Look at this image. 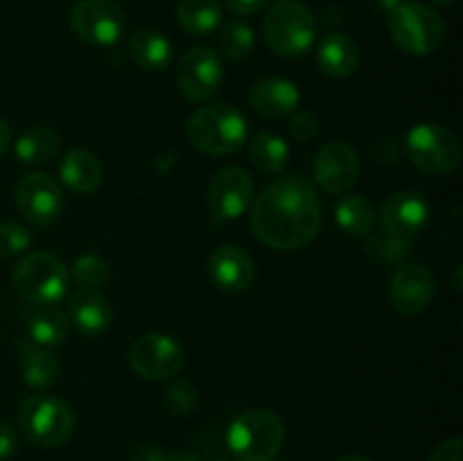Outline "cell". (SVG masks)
Returning a JSON list of instances; mask_svg holds the SVG:
<instances>
[{
  "label": "cell",
  "mask_w": 463,
  "mask_h": 461,
  "mask_svg": "<svg viewBox=\"0 0 463 461\" xmlns=\"http://www.w3.org/2000/svg\"><path fill=\"white\" fill-rule=\"evenodd\" d=\"M324 221L319 194L303 176H283L267 185L253 202L251 229L276 251H297L319 235Z\"/></svg>",
  "instance_id": "obj_1"
},
{
  "label": "cell",
  "mask_w": 463,
  "mask_h": 461,
  "mask_svg": "<svg viewBox=\"0 0 463 461\" xmlns=\"http://www.w3.org/2000/svg\"><path fill=\"white\" fill-rule=\"evenodd\" d=\"M185 134L199 152L226 156L244 147L249 125L247 118L231 104H206L188 118Z\"/></svg>",
  "instance_id": "obj_2"
},
{
  "label": "cell",
  "mask_w": 463,
  "mask_h": 461,
  "mask_svg": "<svg viewBox=\"0 0 463 461\" xmlns=\"http://www.w3.org/2000/svg\"><path fill=\"white\" fill-rule=\"evenodd\" d=\"M262 32L271 52L297 59L317 43V18L301 0H276L267 7Z\"/></svg>",
  "instance_id": "obj_3"
},
{
  "label": "cell",
  "mask_w": 463,
  "mask_h": 461,
  "mask_svg": "<svg viewBox=\"0 0 463 461\" xmlns=\"http://www.w3.org/2000/svg\"><path fill=\"white\" fill-rule=\"evenodd\" d=\"M226 443L240 461H271L285 443V425L271 409H249L229 425Z\"/></svg>",
  "instance_id": "obj_4"
},
{
  "label": "cell",
  "mask_w": 463,
  "mask_h": 461,
  "mask_svg": "<svg viewBox=\"0 0 463 461\" xmlns=\"http://www.w3.org/2000/svg\"><path fill=\"white\" fill-rule=\"evenodd\" d=\"M389 32L402 52L428 57L446 43L448 25L441 14L420 3H405L389 14Z\"/></svg>",
  "instance_id": "obj_5"
},
{
  "label": "cell",
  "mask_w": 463,
  "mask_h": 461,
  "mask_svg": "<svg viewBox=\"0 0 463 461\" xmlns=\"http://www.w3.org/2000/svg\"><path fill=\"white\" fill-rule=\"evenodd\" d=\"M12 278L16 292L30 306H57L66 296L71 283L66 265L45 251H34L23 258Z\"/></svg>",
  "instance_id": "obj_6"
},
{
  "label": "cell",
  "mask_w": 463,
  "mask_h": 461,
  "mask_svg": "<svg viewBox=\"0 0 463 461\" xmlns=\"http://www.w3.org/2000/svg\"><path fill=\"white\" fill-rule=\"evenodd\" d=\"M18 423H21L23 434L34 446L57 447L71 438L75 429V416H72L71 405L61 398L34 393L23 400L18 409Z\"/></svg>",
  "instance_id": "obj_7"
},
{
  "label": "cell",
  "mask_w": 463,
  "mask_h": 461,
  "mask_svg": "<svg viewBox=\"0 0 463 461\" xmlns=\"http://www.w3.org/2000/svg\"><path fill=\"white\" fill-rule=\"evenodd\" d=\"M405 149L410 161L425 174H452L461 165L459 138L437 122H423L407 131Z\"/></svg>",
  "instance_id": "obj_8"
},
{
  "label": "cell",
  "mask_w": 463,
  "mask_h": 461,
  "mask_svg": "<svg viewBox=\"0 0 463 461\" xmlns=\"http://www.w3.org/2000/svg\"><path fill=\"white\" fill-rule=\"evenodd\" d=\"M71 25L84 43L111 48L125 32V12L113 0H80L71 12Z\"/></svg>",
  "instance_id": "obj_9"
},
{
  "label": "cell",
  "mask_w": 463,
  "mask_h": 461,
  "mask_svg": "<svg viewBox=\"0 0 463 461\" xmlns=\"http://www.w3.org/2000/svg\"><path fill=\"white\" fill-rule=\"evenodd\" d=\"M224 81V63L208 45H194L176 66V84L190 102H206Z\"/></svg>",
  "instance_id": "obj_10"
},
{
  "label": "cell",
  "mask_w": 463,
  "mask_h": 461,
  "mask_svg": "<svg viewBox=\"0 0 463 461\" xmlns=\"http://www.w3.org/2000/svg\"><path fill=\"white\" fill-rule=\"evenodd\" d=\"M256 197L251 174L242 167H224L208 185V212L215 224H226L247 212Z\"/></svg>",
  "instance_id": "obj_11"
},
{
  "label": "cell",
  "mask_w": 463,
  "mask_h": 461,
  "mask_svg": "<svg viewBox=\"0 0 463 461\" xmlns=\"http://www.w3.org/2000/svg\"><path fill=\"white\" fill-rule=\"evenodd\" d=\"M185 353L170 334L149 333L129 348V364L145 380H170L184 369Z\"/></svg>",
  "instance_id": "obj_12"
},
{
  "label": "cell",
  "mask_w": 463,
  "mask_h": 461,
  "mask_svg": "<svg viewBox=\"0 0 463 461\" xmlns=\"http://www.w3.org/2000/svg\"><path fill=\"white\" fill-rule=\"evenodd\" d=\"M63 190L52 176L32 172L16 185V206L21 215L34 226H50L63 212Z\"/></svg>",
  "instance_id": "obj_13"
},
{
  "label": "cell",
  "mask_w": 463,
  "mask_h": 461,
  "mask_svg": "<svg viewBox=\"0 0 463 461\" xmlns=\"http://www.w3.org/2000/svg\"><path fill=\"white\" fill-rule=\"evenodd\" d=\"M312 174L326 193L344 194L360 179V158L351 145L344 140H333L317 152Z\"/></svg>",
  "instance_id": "obj_14"
},
{
  "label": "cell",
  "mask_w": 463,
  "mask_h": 461,
  "mask_svg": "<svg viewBox=\"0 0 463 461\" xmlns=\"http://www.w3.org/2000/svg\"><path fill=\"white\" fill-rule=\"evenodd\" d=\"M430 220V203L428 199L414 190H401L392 197L384 199L380 208V226L383 233L389 238L407 240L420 233Z\"/></svg>",
  "instance_id": "obj_15"
},
{
  "label": "cell",
  "mask_w": 463,
  "mask_h": 461,
  "mask_svg": "<svg viewBox=\"0 0 463 461\" xmlns=\"http://www.w3.org/2000/svg\"><path fill=\"white\" fill-rule=\"evenodd\" d=\"M437 292V278L423 265H401L389 285V303L398 315H420L432 303Z\"/></svg>",
  "instance_id": "obj_16"
},
{
  "label": "cell",
  "mask_w": 463,
  "mask_h": 461,
  "mask_svg": "<svg viewBox=\"0 0 463 461\" xmlns=\"http://www.w3.org/2000/svg\"><path fill=\"white\" fill-rule=\"evenodd\" d=\"M208 276L222 292L242 294L253 285L256 265L244 249L224 244V247H217L208 258Z\"/></svg>",
  "instance_id": "obj_17"
},
{
  "label": "cell",
  "mask_w": 463,
  "mask_h": 461,
  "mask_svg": "<svg viewBox=\"0 0 463 461\" xmlns=\"http://www.w3.org/2000/svg\"><path fill=\"white\" fill-rule=\"evenodd\" d=\"M301 102L297 84L283 77H267L253 84L249 93V104L256 113L265 118H288L289 113L297 111Z\"/></svg>",
  "instance_id": "obj_18"
},
{
  "label": "cell",
  "mask_w": 463,
  "mask_h": 461,
  "mask_svg": "<svg viewBox=\"0 0 463 461\" xmlns=\"http://www.w3.org/2000/svg\"><path fill=\"white\" fill-rule=\"evenodd\" d=\"M68 321L89 337L107 333L113 321L111 303L95 289H80L68 301Z\"/></svg>",
  "instance_id": "obj_19"
},
{
  "label": "cell",
  "mask_w": 463,
  "mask_h": 461,
  "mask_svg": "<svg viewBox=\"0 0 463 461\" xmlns=\"http://www.w3.org/2000/svg\"><path fill=\"white\" fill-rule=\"evenodd\" d=\"M61 183L75 194H93L102 183V163L89 149H71L59 165Z\"/></svg>",
  "instance_id": "obj_20"
},
{
  "label": "cell",
  "mask_w": 463,
  "mask_h": 461,
  "mask_svg": "<svg viewBox=\"0 0 463 461\" xmlns=\"http://www.w3.org/2000/svg\"><path fill=\"white\" fill-rule=\"evenodd\" d=\"M319 68L330 77H348L360 66V48L348 34L335 32L319 43L317 50Z\"/></svg>",
  "instance_id": "obj_21"
},
{
  "label": "cell",
  "mask_w": 463,
  "mask_h": 461,
  "mask_svg": "<svg viewBox=\"0 0 463 461\" xmlns=\"http://www.w3.org/2000/svg\"><path fill=\"white\" fill-rule=\"evenodd\" d=\"M129 54L143 71L161 72L172 63L175 48L158 30H138L129 39Z\"/></svg>",
  "instance_id": "obj_22"
},
{
  "label": "cell",
  "mask_w": 463,
  "mask_h": 461,
  "mask_svg": "<svg viewBox=\"0 0 463 461\" xmlns=\"http://www.w3.org/2000/svg\"><path fill=\"white\" fill-rule=\"evenodd\" d=\"M25 325L32 342L45 348L61 346L71 330V321L66 319V315L54 310L52 306H32L25 312Z\"/></svg>",
  "instance_id": "obj_23"
},
{
  "label": "cell",
  "mask_w": 463,
  "mask_h": 461,
  "mask_svg": "<svg viewBox=\"0 0 463 461\" xmlns=\"http://www.w3.org/2000/svg\"><path fill=\"white\" fill-rule=\"evenodd\" d=\"M16 158L25 165L41 167L52 163L61 152V140H59L57 131L48 129V127H32L25 134L18 136L16 145H14Z\"/></svg>",
  "instance_id": "obj_24"
},
{
  "label": "cell",
  "mask_w": 463,
  "mask_h": 461,
  "mask_svg": "<svg viewBox=\"0 0 463 461\" xmlns=\"http://www.w3.org/2000/svg\"><path fill=\"white\" fill-rule=\"evenodd\" d=\"M21 366L23 380L34 389L52 387L59 380V373H61V364H59L57 355L34 342L21 343Z\"/></svg>",
  "instance_id": "obj_25"
},
{
  "label": "cell",
  "mask_w": 463,
  "mask_h": 461,
  "mask_svg": "<svg viewBox=\"0 0 463 461\" xmlns=\"http://www.w3.org/2000/svg\"><path fill=\"white\" fill-rule=\"evenodd\" d=\"M224 9L217 0H181L176 5V21L188 34L203 36L220 27Z\"/></svg>",
  "instance_id": "obj_26"
},
{
  "label": "cell",
  "mask_w": 463,
  "mask_h": 461,
  "mask_svg": "<svg viewBox=\"0 0 463 461\" xmlns=\"http://www.w3.org/2000/svg\"><path fill=\"white\" fill-rule=\"evenodd\" d=\"M373 202L364 194H344L337 203H335V220L342 226L344 233L348 235H366L373 230L375 224Z\"/></svg>",
  "instance_id": "obj_27"
},
{
  "label": "cell",
  "mask_w": 463,
  "mask_h": 461,
  "mask_svg": "<svg viewBox=\"0 0 463 461\" xmlns=\"http://www.w3.org/2000/svg\"><path fill=\"white\" fill-rule=\"evenodd\" d=\"M249 158L265 174H279L289 163V145L276 134H258L249 140Z\"/></svg>",
  "instance_id": "obj_28"
},
{
  "label": "cell",
  "mask_w": 463,
  "mask_h": 461,
  "mask_svg": "<svg viewBox=\"0 0 463 461\" xmlns=\"http://www.w3.org/2000/svg\"><path fill=\"white\" fill-rule=\"evenodd\" d=\"M220 48L229 61H244L251 57L253 48H256V34L247 23L231 21L222 27Z\"/></svg>",
  "instance_id": "obj_29"
},
{
  "label": "cell",
  "mask_w": 463,
  "mask_h": 461,
  "mask_svg": "<svg viewBox=\"0 0 463 461\" xmlns=\"http://www.w3.org/2000/svg\"><path fill=\"white\" fill-rule=\"evenodd\" d=\"M109 262L104 258L93 256V253H86V256H80L75 262H72L71 271L68 276H72L77 285L81 289H98L102 287L104 283L109 280Z\"/></svg>",
  "instance_id": "obj_30"
},
{
  "label": "cell",
  "mask_w": 463,
  "mask_h": 461,
  "mask_svg": "<svg viewBox=\"0 0 463 461\" xmlns=\"http://www.w3.org/2000/svg\"><path fill=\"white\" fill-rule=\"evenodd\" d=\"M32 244V233L21 224L3 221L0 224V258H14L27 251Z\"/></svg>",
  "instance_id": "obj_31"
},
{
  "label": "cell",
  "mask_w": 463,
  "mask_h": 461,
  "mask_svg": "<svg viewBox=\"0 0 463 461\" xmlns=\"http://www.w3.org/2000/svg\"><path fill=\"white\" fill-rule=\"evenodd\" d=\"M165 400L172 414L188 416L193 414V409L197 407V391H194V387L188 380H176V382L170 384V389H167Z\"/></svg>",
  "instance_id": "obj_32"
},
{
  "label": "cell",
  "mask_w": 463,
  "mask_h": 461,
  "mask_svg": "<svg viewBox=\"0 0 463 461\" xmlns=\"http://www.w3.org/2000/svg\"><path fill=\"white\" fill-rule=\"evenodd\" d=\"M289 131H292V136L298 143H310V140H315L317 134H319V120H317L315 113L301 111L292 118V122H289Z\"/></svg>",
  "instance_id": "obj_33"
},
{
  "label": "cell",
  "mask_w": 463,
  "mask_h": 461,
  "mask_svg": "<svg viewBox=\"0 0 463 461\" xmlns=\"http://www.w3.org/2000/svg\"><path fill=\"white\" fill-rule=\"evenodd\" d=\"M371 156L378 163H383V165H392V163H396L398 158H401V149H398L396 140L393 138H380L375 140V145L371 147Z\"/></svg>",
  "instance_id": "obj_34"
},
{
  "label": "cell",
  "mask_w": 463,
  "mask_h": 461,
  "mask_svg": "<svg viewBox=\"0 0 463 461\" xmlns=\"http://www.w3.org/2000/svg\"><path fill=\"white\" fill-rule=\"evenodd\" d=\"M428 461H463V441L459 437L441 443L437 450L430 455Z\"/></svg>",
  "instance_id": "obj_35"
},
{
  "label": "cell",
  "mask_w": 463,
  "mask_h": 461,
  "mask_svg": "<svg viewBox=\"0 0 463 461\" xmlns=\"http://www.w3.org/2000/svg\"><path fill=\"white\" fill-rule=\"evenodd\" d=\"M274 0H224V5L229 7V12L238 14V16H253V14H260L262 9H267Z\"/></svg>",
  "instance_id": "obj_36"
},
{
  "label": "cell",
  "mask_w": 463,
  "mask_h": 461,
  "mask_svg": "<svg viewBox=\"0 0 463 461\" xmlns=\"http://www.w3.org/2000/svg\"><path fill=\"white\" fill-rule=\"evenodd\" d=\"M18 447V437L16 429L9 423H3L0 420V461H9L14 455H16Z\"/></svg>",
  "instance_id": "obj_37"
},
{
  "label": "cell",
  "mask_w": 463,
  "mask_h": 461,
  "mask_svg": "<svg viewBox=\"0 0 463 461\" xmlns=\"http://www.w3.org/2000/svg\"><path fill=\"white\" fill-rule=\"evenodd\" d=\"M165 456L167 455L161 450V447L145 446V447H140V450L136 452L129 461H165Z\"/></svg>",
  "instance_id": "obj_38"
},
{
  "label": "cell",
  "mask_w": 463,
  "mask_h": 461,
  "mask_svg": "<svg viewBox=\"0 0 463 461\" xmlns=\"http://www.w3.org/2000/svg\"><path fill=\"white\" fill-rule=\"evenodd\" d=\"M9 145H12V129H9L7 120H3V118H0V158L5 156V152L9 149Z\"/></svg>",
  "instance_id": "obj_39"
},
{
  "label": "cell",
  "mask_w": 463,
  "mask_h": 461,
  "mask_svg": "<svg viewBox=\"0 0 463 461\" xmlns=\"http://www.w3.org/2000/svg\"><path fill=\"white\" fill-rule=\"evenodd\" d=\"M405 3H411V0H375V5H378L380 12H384V14H392L393 9H398L401 5H405Z\"/></svg>",
  "instance_id": "obj_40"
},
{
  "label": "cell",
  "mask_w": 463,
  "mask_h": 461,
  "mask_svg": "<svg viewBox=\"0 0 463 461\" xmlns=\"http://www.w3.org/2000/svg\"><path fill=\"white\" fill-rule=\"evenodd\" d=\"M165 461H199V456L190 450H176L165 456Z\"/></svg>",
  "instance_id": "obj_41"
},
{
  "label": "cell",
  "mask_w": 463,
  "mask_h": 461,
  "mask_svg": "<svg viewBox=\"0 0 463 461\" xmlns=\"http://www.w3.org/2000/svg\"><path fill=\"white\" fill-rule=\"evenodd\" d=\"M337 461H373L369 456H362V455H346V456H339Z\"/></svg>",
  "instance_id": "obj_42"
},
{
  "label": "cell",
  "mask_w": 463,
  "mask_h": 461,
  "mask_svg": "<svg viewBox=\"0 0 463 461\" xmlns=\"http://www.w3.org/2000/svg\"><path fill=\"white\" fill-rule=\"evenodd\" d=\"M434 3H437V5H446V7H448V5H452V3H455V0H434Z\"/></svg>",
  "instance_id": "obj_43"
},
{
  "label": "cell",
  "mask_w": 463,
  "mask_h": 461,
  "mask_svg": "<svg viewBox=\"0 0 463 461\" xmlns=\"http://www.w3.org/2000/svg\"><path fill=\"white\" fill-rule=\"evenodd\" d=\"M217 461H224V459H217Z\"/></svg>",
  "instance_id": "obj_44"
}]
</instances>
